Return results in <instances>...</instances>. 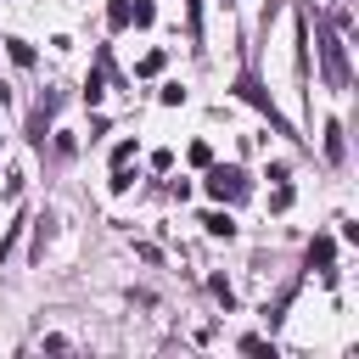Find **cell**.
<instances>
[{
	"label": "cell",
	"instance_id": "6",
	"mask_svg": "<svg viewBox=\"0 0 359 359\" xmlns=\"http://www.w3.org/2000/svg\"><path fill=\"white\" fill-rule=\"evenodd\" d=\"M202 230L219 236V241H230V236H236V219H230V213H202Z\"/></svg>",
	"mask_w": 359,
	"mask_h": 359
},
{
	"label": "cell",
	"instance_id": "5",
	"mask_svg": "<svg viewBox=\"0 0 359 359\" xmlns=\"http://www.w3.org/2000/svg\"><path fill=\"white\" fill-rule=\"evenodd\" d=\"M325 157H331V163H342V157H348V140H342V123H337V118L325 123Z\"/></svg>",
	"mask_w": 359,
	"mask_h": 359
},
{
	"label": "cell",
	"instance_id": "4",
	"mask_svg": "<svg viewBox=\"0 0 359 359\" xmlns=\"http://www.w3.org/2000/svg\"><path fill=\"white\" fill-rule=\"evenodd\" d=\"M331 258H337V241H331V236H314V241H309V269L331 275Z\"/></svg>",
	"mask_w": 359,
	"mask_h": 359
},
{
	"label": "cell",
	"instance_id": "15",
	"mask_svg": "<svg viewBox=\"0 0 359 359\" xmlns=\"http://www.w3.org/2000/svg\"><path fill=\"white\" fill-rule=\"evenodd\" d=\"M213 297H219L224 309H236V292H230V280H224V275H213Z\"/></svg>",
	"mask_w": 359,
	"mask_h": 359
},
{
	"label": "cell",
	"instance_id": "7",
	"mask_svg": "<svg viewBox=\"0 0 359 359\" xmlns=\"http://www.w3.org/2000/svg\"><path fill=\"white\" fill-rule=\"evenodd\" d=\"M129 22H135V28H151V22H157V6H151V0H129Z\"/></svg>",
	"mask_w": 359,
	"mask_h": 359
},
{
	"label": "cell",
	"instance_id": "8",
	"mask_svg": "<svg viewBox=\"0 0 359 359\" xmlns=\"http://www.w3.org/2000/svg\"><path fill=\"white\" fill-rule=\"evenodd\" d=\"M6 50H11L17 67H34V45H28V39H6Z\"/></svg>",
	"mask_w": 359,
	"mask_h": 359
},
{
	"label": "cell",
	"instance_id": "1",
	"mask_svg": "<svg viewBox=\"0 0 359 359\" xmlns=\"http://www.w3.org/2000/svg\"><path fill=\"white\" fill-rule=\"evenodd\" d=\"M247 191H252V185H247V174H241L236 163H230V168H224V163H208V196H213V202H241Z\"/></svg>",
	"mask_w": 359,
	"mask_h": 359
},
{
	"label": "cell",
	"instance_id": "14",
	"mask_svg": "<svg viewBox=\"0 0 359 359\" xmlns=\"http://www.w3.org/2000/svg\"><path fill=\"white\" fill-rule=\"evenodd\" d=\"M157 101H163V107H185V84H163Z\"/></svg>",
	"mask_w": 359,
	"mask_h": 359
},
{
	"label": "cell",
	"instance_id": "10",
	"mask_svg": "<svg viewBox=\"0 0 359 359\" xmlns=\"http://www.w3.org/2000/svg\"><path fill=\"white\" fill-rule=\"evenodd\" d=\"M185 157H191V168H208V163H213V146H208V140H191Z\"/></svg>",
	"mask_w": 359,
	"mask_h": 359
},
{
	"label": "cell",
	"instance_id": "12",
	"mask_svg": "<svg viewBox=\"0 0 359 359\" xmlns=\"http://www.w3.org/2000/svg\"><path fill=\"white\" fill-rule=\"evenodd\" d=\"M107 28H129V0H112L107 6Z\"/></svg>",
	"mask_w": 359,
	"mask_h": 359
},
{
	"label": "cell",
	"instance_id": "3",
	"mask_svg": "<svg viewBox=\"0 0 359 359\" xmlns=\"http://www.w3.org/2000/svg\"><path fill=\"white\" fill-rule=\"evenodd\" d=\"M56 107H62V90H50V95H39V107H34V118H28V135H34V140H45V129H50V118H56Z\"/></svg>",
	"mask_w": 359,
	"mask_h": 359
},
{
	"label": "cell",
	"instance_id": "9",
	"mask_svg": "<svg viewBox=\"0 0 359 359\" xmlns=\"http://www.w3.org/2000/svg\"><path fill=\"white\" fill-rule=\"evenodd\" d=\"M163 62H168L163 50H146V56L135 62V73H140V79H151V73H163Z\"/></svg>",
	"mask_w": 359,
	"mask_h": 359
},
{
	"label": "cell",
	"instance_id": "2",
	"mask_svg": "<svg viewBox=\"0 0 359 359\" xmlns=\"http://www.w3.org/2000/svg\"><path fill=\"white\" fill-rule=\"evenodd\" d=\"M320 62H325V84H331V90H348V79H353V73H348V50H342V39H337L331 28L320 34Z\"/></svg>",
	"mask_w": 359,
	"mask_h": 359
},
{
	"label": "cell",
	"instance_id": "16",
	"mask_svg": "<svg viewBox=\"0 0 359 359\" xmlns=\"http://www.w3.org/2000/svg\"><path fill=\"white\" fill-rule=\"evenodd\" d=\"M191 39H202V0H191Z\"/></svg>",
	"mask_w": 359,
	"mask_h": 359
},
{
	"label": "cell",
	"instance_id": "11",
	"mask_svg": "<svg viewBox=\"0 0 359 359\" xmlns=\"http://www.w3.org/2000/svg\"><path fill=\"white\" fill-rule=\"evenodd\" d=\"M269 208H275V213H286V208H292V185H286V180H275V191H269Z\"/></svg>",
	"mask_w": 359,
	"mask_h": 359
},
{
	"label": "cell",
	"instance_id": "17",
	"mask_svg": "<svg viewBox=\"0 0 359 359\" xmlns=\"http://www.w3.org/2000/svg\"><path fill=\"white\" fill-rule=\"evenodd\" d=\"M0 101H6V79H0Z\"/></svg>",
	"mask_w": 359,
	"mask_h": 359
},
{
	"label": "cell",
	"instance_id": "13",
	"mask_svg": "<svg viewBox=\"0 0 359 359\" xmlns=\"http://www.w3.org/2000/svg\"><path fill=\"white\" fill-rule=\"evenodd\" d=\"M101 95H107V90H101V67H90V79H84V101H90V107H95V101H101Z\"/></svg>",
	"mask_w": 359,
	"mask_h": 359
}]
</instances>
